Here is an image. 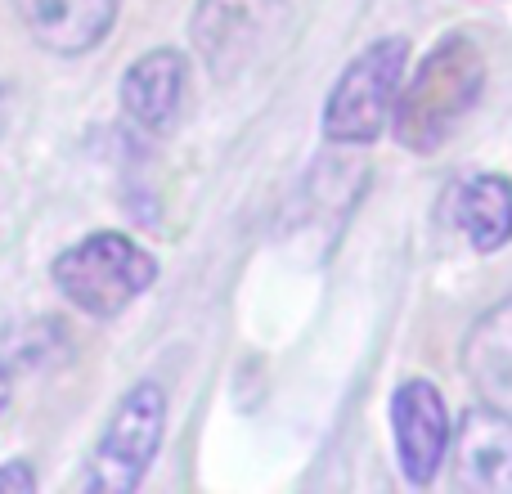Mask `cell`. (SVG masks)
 I'll return each instance as SVG.
<instances>
[{"mask_svg": "<svg viewBox=\"0 0 512 494\" xmlns=\"http://www.w3.org/2000/svg\"><path fill=\"white\" fill-rule=\"evenodd\" d=\"M5 405H9V378H5V369H0V414H5Z\"/></svg>", "mask_w": 512, "mask_h": 494, "instance_id": "obj_13", "label": "cell"}, {"mask_svg": "<svg viewBox=\"0 0 512 494\" xmlns=\"http://www.w3.org/2000/svg\"><path fill=\"white\" fill-rule=\"evenodd\" d=\"M279 14V0H198L189 36L216 77H234L243 63L256 59Z\"/></svg>", "mask_w": 512, "mask_h": 494, "instance_id": "obj_5", "label": "cell"}, {"mask_svg": "<svg viewBox=\"0 0 512 494\" xmlns=\"http://www.w3.org/2000/svg\"><path fill=\"white\" fill-rule=\"evenodd\" d=\"M459 486L477 494H512V418L481 405L459 427Z\"/></svg>", "mask_w": 512, "mask_h": 494, "instance_id": "obj_8", "label": "cell"}, {"mask_svg": "<svg viewBox=\"0 0 512 494\" xmlns=\"http://www.w3.org/2000/svg\"><path fill=\"white\" fill-rule=\"evenodd\" d=\"M486 90V54L472 36L454 32L418 63L409 90L396 99V140L414 153H432L463 126Z\"/></svg>", "mask_w": 512, "mask_h": 494, "instance_id": "obj_1", "label": "cell"}, {"mask_svg": "<svg viewBox=\"0 0 512 494\" xmlns=\"http://www.w3.org/2000/svg\"><path fill=\"white\" fill-rule=\"evenodd\" d=\"M36 490V472L27 459H9L5 468H0V494H27Z\"/></svg>", "mask_w": 512, "mask_h": 494, "instance_id": "obj_12", "label": "cell"}, {"mask_svg": "<svg viewBox=\"0 0 512 494\" xmlns=\"http://www.w3.org/2000/svg\"><path fill=\"white\" fill-rule=\"evenodd\" d=\"M463 373L481 396V405L512 418V301L472 324L468 342H463Z\"/></svg>", "mask_w": 512, "mask_h": 494, "instance_id": "obj_10", "label": "cell"}, {"mask_svg": "<svg viewBox=\"0 0 512 494\" xmlns=\"http://www.w3.org/2000/svg\"><path fill=\"white\" fill-rule=\"evenodd\" d=\"M153 279H158V261L113 230L90 234L54 256V288L95 319L122 315L140 292L153 288Z\"/></svg>", "mask_w": 512, "mask_h": 494, "instance_id": "obj_2", "label": "cell"}, {"mask_svg": "<svg viewBox=\"0 0 512 494\" xmlns=\"http://www.w3.org/2000/svg\"><path fill=\"white\" fill-rule=\"evenodd\" d=\"M409 41L387 36L360 50L346 72L337 77L333 95L324 104V135L337 144H369L382 135V126L396 113V90L405 81Z\"/></svg>", "mask_w": 512, "mask_h": 494, "instance_id": "obj_3", "label": "cell"}, {"mask_svg": "<svg viewBox=\"0 0 512 494\" xmlns=\"http://www.w3.org/2000/svg\"><path fill=\"white\" fill-rule=\"evenodd\" d=\"M391 432H396L400 472L409 477V486H432L450 450V409L441 391L423 378L400 382L391 396Z\"/></svg>", "mask_w": 512, "mask_h": 494, "instance_id": "obj_6", "label": "cell"}, {"mask_svg": "<svg viewBox=\"0 0 512 494\" xmlns=\"http://www.w3.org/2000/svg\"><path fill=\"white\" fill-rule=\"evenodd\" d=\"M454 216L477 252H499L512 239V180L472 176L454 198Z\"/></svg>", "mask_w": 512, "mask_h": 494, "instance_id": "obj_11", "label": "cell"}, {"mask_svg": "<svg viewBox=\"0 0 512 494\" xmlns=\"http://www.w3.org/2000/svg\"><path fill=\"white\" fill-rule=\"evenodd\" d=\"M27 32L54 54H86L108 36L117 0H18Z\"/></svg>", "mask_w": 512, "mask_h": 494, "instance_id": "obj_9", "label": "cell"}, {"mask_svg": "<svg viewBox=\"0 0 512 494\" xmlns=\"http://www.w3.org/2000/svg\"><path fill=\"white\" fill-rule=\"evenodd\" d=\"M162 427H167V396L158 382H140L122 396L113 409L104 436L95 445V459L81 486L95 494H131L149 472L153 454L162 445Z\"/></svg>", "mask_w": 512, "mask_h": 494, "instance_id": "obj_4", "label": "cell"}, {"mask_svg": "<svg viewBox=\"0 0 512 494\" xmlns=\"http://www.w3.org/2000/svg\"><path fill=\"white\" fill-rule=\"evenodd\" d=\"M189 95V63L176 50H149L122 77V104L135 126L149 135H167L180 122Z\"/></svg>", "mask_w": 512, "mask_h": 494, "instance_id": "obj_7", "label": "cell"}]
</instances>
